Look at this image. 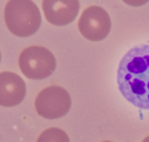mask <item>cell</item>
<instances>
[{"mask_svg":"<svg viewBox=\"0 0 149 142\" xmlns=\"http://www.w3.org/2000/svg\"><path fill=\"white\" fill-rule=\"evenodd\" d=\"M117 82L122 95L130 104L149 110V44L135 46L123 56Z\"/></svg>","mask_w":149,"mask_h":142,"instance_id":"1","label":"cell"},{"mask_svg":"<svg viewBox=\"0 0 149 142\" xmlns=\"http://www.w3.org/2000/svg\"><path fill=\"white\" fill-rule=\"evenodd\" d=\"M4 19L9 32L20 38L36 34L42 22L39 7L30 0L8 1L4 8Z\"/></svg>","mask_w":149,"mask_h":142,"instance_id":"2","label":"cell"},{"mask_svg":"<svg viewBox=\"0 0 149 142\" xmlns=\"http://www.w3.org/2000/svg\"><path fill=\"white\" fill-rule=\"evenodd\" d=\"M18 64L24 76L39 80L47 78L55 71L56 59L47 48L31 46L20 53Z\"/></svg>","mask_w":149,"mask_h":142,"instance_id":"3","label":"cell"},{"mask_svg":"<svg viewBox=\"0 0 149 142\" xmlns=\"http://www.w3.org/2000/svg\"><path fill=\"white\" fill-rule=\"evenodd\" d=\"M35 108L43 118H62L71 108V97L68 91L61 86L46 87L36 97Z\"/></svg>","mask_w":149,"mask_h":142,"instance_id":"4","label":"cell"},{"mask_svg":"<svg viewBox=\"0 0 149 142\" xmlns=\"http://www.w3.org/2000/svg\"><path fill=\"white\" fill-rule=\"evenodd\" d=\"M112 22L109 13L100 6L85 8L78 22V30L86 40L98 42L104 40L111 32Z\"/></svg>","mask_w":149,"mask_h":142,"instance_id":"5","label":"cell"},{"mask_svg":"<svg viewBox=\"0 0 149 142\" xmlns=\"http://www.w3.org/2000/svg\"><path fill=\"white\" fill-rule=\"evenodd\" d=\"M46 19L54 26H67L76 18L79 11L77 0H45L42 3Z\"/></svg>","mask_w":149,"mask_h":142,"instance_id":"6","label":"cell"},{"mask_svg":"<svg viewBox=\"0 0 149 142\" xmlns=\"http://www.w3.org/2000/svg\"><path fill=\"white\" fill-rule=\"evenodd\" d=\"M26 93V82L16 73H0V106H14L24 101Z\"/></svg>","mask_w":149,"mask_h":142,"instance_id":"7","label":"cell"},{"mask_svg":"<svg viewBox=\"0 0 149 142\" xmlns=\"http://www.w3.org/2000/svg\"><path fill=\"white\" fill-rule=\"evenodd\" d=\"M37 142H70L65 131L59 128H49L44 130Z\"/></svg>","mask_w":149,"mask_h":142,"instance_id":"8","label":"cell"},{"mask_svg":"<svg viewBox=\"0 0 149 142\" xmlns=\"http://www.w3.org/2000/svg\"><path fill=\"white\" fill-rule=\"evenodd\" d=\"M142 142H149V136H147V137H145V138L142 140Z\"/></svg>","mask_w":149,"mask_h":142,"instance_id":"9","label":"cell"},{"mask_svg":"<svg viewBox=\"0 0 149 142\" xmlns=\"http://www.w3.org/2000/svg\"><path fill=\"white\" fill-rule=\"evenodd\" d=\"M0 61H1V53H0Z\"/></svg>","mask_w":149,"mask_h":142,"instance_id":"10","label":"cell"},{"mask_svg":"<svg viewBox=\"0 0 149 142\" xmlns=\"http://www.w3.org/2000/svg\"><path fill=\"white\" fill-rule=\"evenodd\" d=\"M102 142H112V141H102Z\"/></svg>","mask_w":149,"mask_h":142,"instance_id":"11","label":"cell"}]
</instances>
